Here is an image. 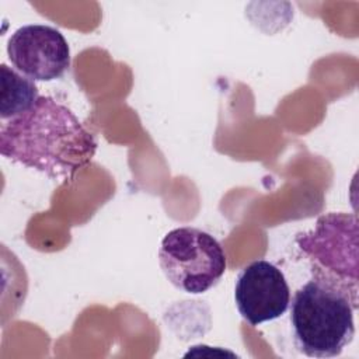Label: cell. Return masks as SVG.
Returning a JSON list of instances; mask_svg holds the SVG:
<instances>
[{"label": "cell", "mask_w": 359, "mask_h": 359, "mask_svg": "<svg viewBox=\"0 0 359 359\" xmlns=\"http://www.w3.org/2000/svg\"><path fill=\"white\" fill-rule=\"evenodd\" d=\"M296 243L310 262L311 275L345 292L358 307L356 215L344 212L323 215L313 230L296 237Z\"/></svg>", "instance_id": "cell-3"}, {"label": "cell", "mask_w": 359, "mask_h": 359, "mask_svg": "<svg viewBox=\"0 0 359 359\" xmlns=\"http://www.w3.org/2000/svg\"><path fill=\"white\" fill-rule=\"evenodd\" d=\"M0 118L7 121L31 109L38 98V87L15 69L6 63L0 66Z\"/></svg>", "instance_id": "cell-7"}, {"label": "cell", "mask_w": 359, "mask_h": 359, "mask_svg": "<svg viewBox=\"0 0 359 359\" xmlns=\"http://www.w3.org/2000/svg\"><path fill=\"white\" fill-rule=\"evenodd\" d=\"M158 264L175 289L201 294L220 282L227 268V258L216 237L185 226L164 236L158 248Z\"/></svg>", "instance_id": "cell-4"}, {"label": "cell", "mask_w": 359, "mask_h": 359, "mask_svg": "<svg viewBox=\"0 0 359 359\" xmlns=\"http://www.w3.org/2000/svg\"><path fill=\"white\" fill-rule=\"evenodd\" d=\"M289 306L293 342L303 355L335 358L352 342L358 307L337 286L311 275Z\"/></svg>", "instance_id": "cell-2"}, {"label": "cell", "mask_w": 359, "mask_h": 359, "mask_svg": "<svg viewBox=\"0 0 359 359\" xmlns=\"http://www.w3.org/2000/svg\"><path fill=\"white\" fill-rule=\"evenodd\" d=\"M95 151L94 135L70 108L49 95H41L27 112L1 121V156L52 180L72 178Z\"/></svg>", "instance_id": "cell-1"}, {"label": "cell", "mask_w": 359, "mask_h": 359, "mask_svg": "<svg viewBox=\"0 0 359 359\" xmlns=\"http://www.w3.org/2000/svg\"><path fill=\"white\" fill-rule=\"evenodd\" d=\"M7 55L17 72L32 81H53L70 67V48L63 34L43 24L15 29L7 42Z\"/></svg>", "instance_id": "cell-5"}, {"label": "cell", "mask_w": 359, "mask_h": 359, "mask_svg": "<svg viewBox=\"0 0 359 359\" xmlns=\"http://www.w3.org/2000/svg\"><path fill=\"white\" fill-rule=\"evenodd\" d=\"M234 303L252 327L282 317L290 304V289L283 272L265 259L250 262L237 275Z\"/></svg>", "instance_id": "cell-6"}]
</instances>
